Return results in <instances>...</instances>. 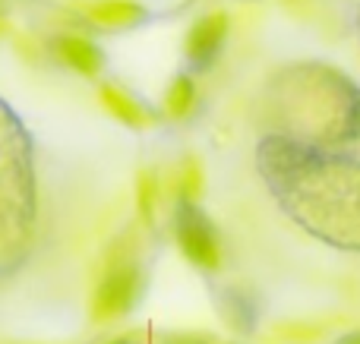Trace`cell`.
Segmentation results:
<instances>
[{
	"mask_svg": "<svg viewBox=\"0 0 360 344\" xmlns=\"http://www.w3.org/2000/svg\"><path fill=\"white\" fill-rule=\"evenodd\" d=\"M158 344H215L202 332H168Z\"/></svg>",
	"mask_w": 360,
	"mask_h": 344,
	"instance_id": "cell-13",
	"label": "cell"
},
{
	"mask_svg": "<svg viewBox=\"0 0 360 344\" xmlns=\"http://www.w3.org/2000/svg\"><path fill=\"white\" fill-rule=\"evenodd\" d=\"M108 344H136V338H114V341H108Z\"/></svg>",
	"mask_w": 360,
	"mask_h": 344,
	"instance_id": "cell-15",
	"label": "cell"
},
{
	"mask_svg": "<svg viewBox=\"0 0 360 344\" xmlns=\"http://www.w3.org/2000/svg\"><path fill=\"white\" fill-rule=\"evenodd\" d=\"M158 174L155 171H143L136 177V206L146 225H155V209H158Z\"/></svg>",
	"mask_w": 360,
	"mask_h": 344,
	"instance_id": "cell-11",
	"label": "cell"
},
{
	"mask_svg": "<svg viewBox=\"0 0 360 344\" xmlns=\"http://www.w3.org/2000/svg\"><path fill=\"white\" fill-rule=\"evenodd\" d=\"M266 136L345 152L360 143V86L326 60H294L278 67L262 88Z\"/></svg>",
	"mask_w": 360,
	"mask_h": 344,
	"instance_id": "cell-2",
	"label": "cell"
},
{
	"mask_svg": "<svg viewBox=\"0 0 360 344\" xmlns=\"http://www.w3.org/2000/svg\"><path fill=\"white\" fill-rule=\"evenodd\" d=\"M143 284L146 275L133 244L130 240H117L105 259V269H101L98 288H95L92 297V316L98 322H108L130 313L136 307L139 294H143Z\"/></svg>",
	"mask_w": 360,
	"mask_h": 344,
	"instance_id": "cell-3",
	"label": "cell"
},
{
	"mask_svg": "<svg viewBox=\"0 0 360 344\" xmlns=\"http://www.w3.org/2000/svg\"><path fill=\"white\" fill-rule=\"evenodd\" d=\"M82 13L101 29H130L149 16V10L136 0H82Z\"/></svg>",
	"mask_w": 360,
	"mask_h": 344,
	"instance_id": "cell-7",
	"label": "cell"
},
{
	"mask_svg": "<svg viewBox=\"0 0 360 344\" xmlns=\"http://www.w3.org/2000/svg\"><path fill=\"white\" fill-rule=\"evenodd\" d=\"M199 193H202V168H199L193 158H186V161L180 164V174H177V199L196 202Z\"/></svg>",
	"mask_w": 360,
	"mask_h": 344,
	"instance_id": "cell-12",
	"label": "cell"
},
{
	"mask_svg": "<svg viewBox=\"0 0 360 344\" xmlns=\"http://www.w3.org/2000/svg\"><path fill=\"white\" fill-rule=\"evenodd\" d=\"M218 310L224 326L237 335H253L259 326V297L247 284H228L224 291H218Z\"/></svg>",
	"mask_w": 360,
	"mask_h": 344,
	"instance_id": "cell-6",
	"label": "cell"
},
{
	"mask_svg": "<svg viewBox=\"0 0 360 344\" xmlns=\"http://www.w3.org/2000/svg\"><path fill=\"white\" fill-rule=\"evenodd\" d=\"M335 344H360V329H357V332H348V335H342V338H338Z\"/></svg>",
	"mask_w": 360,
	"mask_h": 344,
	"instance_id": "cell-14",
	"label": "cell"
},
{
	"mask_svg": "<svg viewBox=\"0 0 360 344\" xmlns=\"http://www.w3.org/2000/svg\"><path fill=\"white\" fill-rule=\"evenodd\" d=\"M256 171L281 215L304 234L332 250L360 253V158L262 136Z\"/></svg>",
	"mask_w": 360,
	"mask_h": 344,
	"instance_id": "cell-1",
	"label": "cell"
},
{
	"mask_svg": "<svg viewBox=\"0 0 360 344\" xmlns=\"http://www.w3.org/2000/svg\"><path fill=\"white\" fill-rule=\"evenodd\" d=\"M234 344H237V341H234Z\"/></svg>",
	"mask_w": 360,
	"mask_h": 344,
	"instance_id": "cell-17",
	"label": "cell"
},
{
	"mask_svg": "<svg viewBox=\"0 0 360 344\" xmlns=\"http://www.w3.org/2000/svg\"><path fill=\"white\" fill-rule=\"evenodd\" d=\"M357 35H360V6H357Z\"/></svg>",
	"mask_w": 360,
	"mask_h": 344,
	"instance_id": "cell-16",
	"label": "cell"
},
{
	"mask_svg": "<svg viewBox=\"0 0 360 344\" xmlns=\"http://www.w3.org/2000/svg\"><path fill=\"white\" fill-rule=\"evenodd\" d=\"M54 51L67 67H73L76 73H82V76H95L101 67H105V54H101V48L95 41H89V38H82V35H60L54 41Z\"/></svg>",
	"mask_w": 360,
	"mask_h": 344,
	"instance_id": "cell-9",
	"label": "cell"
},
{
	"mask_svg": "<svg viewBox=\"0 0 360 344\" xmlns=\"http://www.w3.org/2000/svg\"><path fill=\"white\" fill-rule=\"evenodd\" d=\"M228 32H231V16L224 10H209L190 25L186 32V63H190L196 73L209 70L212 63L218 60V54L224 51V41H228Z\"/></svg>",
	"mask_w": 360,
	"mask_h": 344,
	"instance_id": "cell-5",
	"label": "cell"
},
{
	"mask_svg": "<svg viewBox=\"0 0 360 344\" xmlns=\"http://www.w3.org/2000/svg\"><path fill=\"white\" fill-rule=\"evenodd\" d=\"M174 237H177L180 253H184L196 269H205V272L221 269V234H218L215 221L202 212L199 202L177 199Z\"/></svg>",
	"mask_w": 360,
	"mask_h": 344,
	"instance_id": "cell-4",
	"label": "cell"
},
{
	"mask_svg": "<svg viewBox=\"0 0 360 344\" xmlns=\"http://www.w3.org/2000/svg\"><path fill=\"white\" fill-rule=\"evenodd\" d=\"M196 82H193L190 73H180L174 76V82L168 86V92H165V114L174 120H184L186 114H193V107H196Z\"/></svg>",
	"mask_w": 360,
	"mask_h": 344,
	"instance_id": "cell-10",
	"label": "cell"
},
{
	"mask_svg": "<svg viewBox=\"0 0 360 344\" xmlns=\"http://www.w3.org/2000/svg\"><path fill=\"white\" fill-rule=\"evenodd\" d=\"M98 95H101V105L108 107V114H114V117H117L124 126H133V130H146V126H152V120H155V117L149 114V107H146L139 98H133L127 88L105 82V86L98 88Z\"/></svg>",
	"mask_w": 360,
	"mask_h": 344,
	"instance_id": "cell-8",
	"label": "cell"
}]
</instances>
